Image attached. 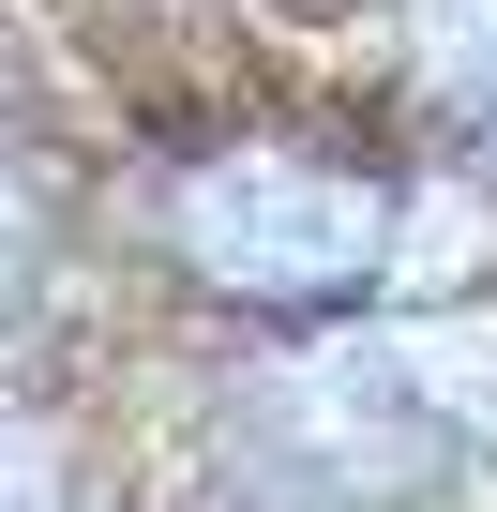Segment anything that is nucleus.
Wrapping results in <instances>:
<instances>
[{"mask_svg":"<svg viewBox=\"0 0 497 512\" xmlns=\"http://www.w3.org/2000/svg\"><path fill=\"white\" fill-rule=\"evenodd\" d=\"M452 76H467V106L497 121V0H467V31H452Z\"/></svg>","mask_w":497,"mask_h":512,"instance_id":"obj_1","label":"nucleus"}]
</instances>
